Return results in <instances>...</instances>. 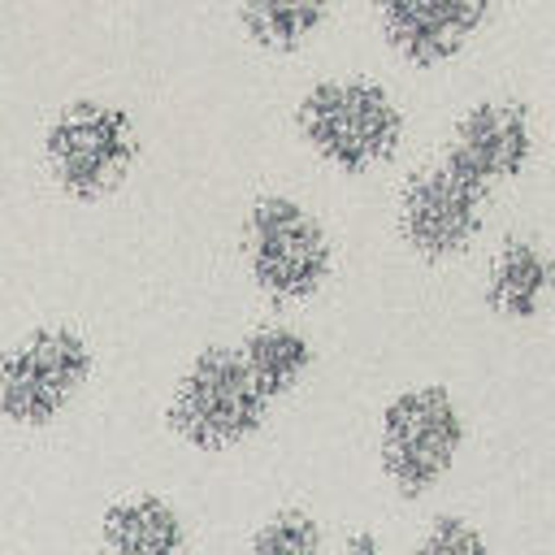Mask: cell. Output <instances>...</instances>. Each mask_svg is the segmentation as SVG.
<instances>
[{
  "label": "cell",
  "mask_w": 555,
  "mask_h": 555,
  "mask_svg": "<svg viewBox=\"0 0 555 555\" xmlns=\"http://www.w3.org/2000/svg\"><path fill=\"white\" fill-rule=\"evenodd\" d=\"M533 152V117L520 100H477L451 134L447 160H455L464 173H473L481 186L507 182L529 165Z\"/></svg>",
  "instance_id": "obj_8"
},
{
  "label": "cell",
  "mask_w": 555,
  "mask_h": 555,
  "mask_svg": "<svg viewBox=\"0 0 555 555\" xmlns=\"http://www.w3.org/2000/svg\"><path fill=\"white\" fill-rule=\"evenodd\" d=\"M234 9L251 43L269 52H291L325 26L334 0H234Z\"/></svg>",
  "instance_id": "obj_13"
},
{
  "label": "cell",
  "mask_w": 555,
  "mask_h": 555,
  "mask_svg": "<svg viewBox=\"0 0 555 555\" xmlns=\"http://www.w3.org/2000/svg\"><path fill=\"white\" fill-rule=\"evenodd\" d=\"M43 156L52 182L74 199H104L126 182L139 160V126L121 104L74 100L65 104L48 134Z\"/></svg>",
  "instance_id": "obj_4"
},
{
  "label": "cell",
  "mask_w": 555,
  "mask_h": 555,
  "mask_svg": "<svg viewBox=\"0 0 555 555\" xmlns=\"http://www.w3.org/2000/svg\"><path fill=\"white\" fill-rule=\"evenodd\" d=\"M334 555H390V551L373 533H351V538H343V546Z\"/></svg>",
  "instance_id": "obj_16"
},
{
  "label": "cell",
  "mask_w": 555,
  "mask_h": 555,
  "mask_svg": "<svg viewBox=\"0 0 555 555\" xmlns=\"http://www.w3.org/2000/svg\"><path fill=\"white\" fill-rule=\"evenodd\" d=\"M91 343L69 325H39L0 356V421L48 429L91 377Z\"/></svg>",
  "instance_id": "obj_5"
},
{
  "label": "cell",
  "mask_w": 555,
  "mask_h": 555,
  "mask_svg": "<svg viewBox=\"0 0 555 555\" xmlns=\"http://www.w3.org/2000/svg\"><path fill=\"white\" fill-rule=\"evenodd\" d=\"M464 447V416L447 386H408L399 390L377 421L382 473L399 499H425L455 464Z\"/></svg>",
  "instance_id": "obj_3"
},
{
  "label": "cell",
  "mask_w": 555,
  "mask_h": 555,
  "mask_svg": "<svg viewBox=\"0 0 555 555\" xmlns=\"http://www.w3.org/2000/svg\"><path fill=\"white\" fill-rule=\"evenodd\" d=\"M490 4L494 0H377V22L408 65H438L477 35Z\"/></svg>",
  "instance_id": "obj_9"
},
{
  "label": "cell",
  "mask_w": 555,
  "mask_h": 555,
  "mask_svg": "<svg viewBox=\"0 0 555 555\" xmlns=\"http://www.w3.org/2000/svg\"><path fill=\"white\" fill-rule=\"evenodd\" d=\"M321 525L304 507H282L251 533V555H321Z\"/></svg>",
  "instance_id": "obj_14"
},
{
  "label": "cell",
  "mask_w": 555,
  "mask_h": 555,
  "mask_svg": "<svg viewBox=\"0 0 555 555\" xmlns=\"http://www.w3.org/2000/svg\"><path fill=\"white\" fill-rule=\"evenodd\" d=\"M490 186L464 173L455 160L438 156L421 165L399 191V234L425 260H451L477 243L486 225Z\"/></svg>",
  "instance_id": "obj_7"
},
{
  "label": "cell",
  "mask_w": 555,
  "mask_h": 555,
  "mask_svg": "<svg viewBox=\"0 0 555 555\" xmlns=\"http://www.w3.org/2000/svg\"><path fill=\"white\" fill-rule=\"evenodd\" d=\"M243 251L251 282L269 299H308L321 291L334 264L325 225L291 195H260L247 208Z\"/></svg>",
  "instance_id": "obj_6"
},
{
  "label": "cell",
  "mask_w": 555,
  "mask_h": 555,
  "mask_svg": "<svg viewBox=\"0 0 555 555\" xmlns=\"http://www.w3.org/2000/svg\"><path fill=\"white\" fill-rule=\"evenodd\" d=\"M238 356H243L247 373L256 377V386H260V395L269 403L291 395L304 382V373L312 369V360H317L312 343L299 330H291V325H260V330H251L243 338Z\"/></svg>",
  "instance_id": "obj_12"
},
{
  "label": "cell",
  "mask_w": 555,
  "mask_h": 555,
  "mask_svg": "<svg viewBox=\"0 0 555 555\" xmlns=\"http://www.w3.org/2000/svg\"><path fill=\"white\" fill-rule=\"evenodd\" d=\"M412 555H490V546H486V538L473 520H464L455 512H442L425 525Z\"/></svg>",
  "instance_id": "obj_15"
},
{
  "label": "cell",
  "mask_w": 555,
  "mask_h": 555,
  "mask_svg": "<svg viewBox=\"0 0 555 555\" xmlns=\"http://www.w3.org/2000/svg\"><path fill=\"white\" fill-rule=\"evenodd\" d=\"M100 555H186L182 512L152 490H130L104 507Z\"/></svg>",
  "instance_id": "obj_10"
},
{
  "label": "cell",
  "mask_w": 555,
  "mask_h": 555,
  "mask_svg": "<svg viewBox=\"0 0 555 555\" xmlns=\"http://www.w3.org/2000/svg\"><path fill=\"white\" fill-rule=\"evenodd\" d=\"M546 291H551V256L538 238L512 234L503 238V247L494 251L490 264V308L507 321H529L546 308Z\"/></svg>",
  "instance_id": "obj_11"
},
{
  "label": "cell",
  "mask_w": 555,
  "mask_h": 555,
  "mask_svg": "<svg viewBox=\"0 0 555 555\" xmlns=\"http://www.w3.org/2000/svg\"><path fill=\"white\" fill-rule=\"evenodd\" d=\"M165 421L186 447L230 451L260 434V425L269 421V399L247 373L238 347H208L178 377Z\"/></svg>",
  "instance_id": "obj_2"
},
{
  "label": "cell",
  "mask_w": 555,
  "mask_h": 555,
  "mask_svg": "<svg viewBox=\"0 0 555 555\" xmlns=\"http://www.w3.org/2000/svg\"><path fill=\"white\" fill-rule=\"evenodd\" d=\"M304 143L343 173H364L395 156L403 139V113L382 82L321 78L295 104Z\"/></svg>",
  "instance_id": "obj_1"
}]
</instances>
